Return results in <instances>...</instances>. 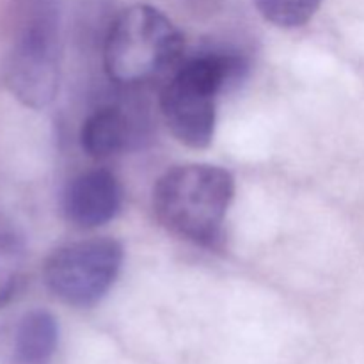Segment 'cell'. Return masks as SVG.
I'll return each mask as SVG.
<instances>
[{
	"label": "cell",
	"mask_w": 364,
	"mask_h": 364,
	"mask_svg": "<svg viewBox=\"0 0 364 364\" xmlns=\"http://www.w3.org/2000/svg\"><path fill=\"white\" fill-rule=\"evenodd\" d=\"M247 60L233 52H203L183 59L167 77L160 92V110L171 134L192 149L212 144L217 124V100L242 80Z\"/></svg>",
	"instance_id": "cell-1"
},
{
	"label": "cell",
	"mask_w": 364,
	"mask_h": 364,
	"mask_svg": "<svg viewBox=\"0 0 364 364\" xmlns=\"http://www.w3.org/2000/svg\"><path fill=\"white\" fill-rule=\"evenodd\" d=\"M235 198L230 171L210 164L176 166L153 188L156 220L176 237L213 247Z\"/></svg>",
	"instance_id": "cell-2"
},
{
	"label": "cell",
	"mask_w": 364,
	"mask_h": 364,
	"mask_svg": "<svg viewBox=\"0 0 364 364\" xmlns=\"http://www.w3.org/2000/svg\"><path fill=\"white\" fill-rule=\"evenodd\" d=\"M180 28L156 7L135 4L121 11L105 38V71L121 85L167 80L183 60Z\"/></svg>",
	"instance_id": "cell-3"
},
{
	"label": "cell",
	"mask_w": 364,
	"mask_h": 364,
	"mask_svg": "<svg viewBox=\"0 0 364 364\" xmlns=\"http://www.w3.org/2000/svg\"><path fill=\"white\" fill-rule=\"evenodd\" d=\"M11 95L31 109H45L60 84V41L53 0H28L27 13L4 63Z\"/></svg>",
	"instance_id": "cell-4"
},
{
	"label": "cell",
	"mask_w": 364,
	"mask_h": 364,
	"mask_svg": "<svg viewBox=\"0 0 364 364\" xmlns=\"http://www.w3.org/2000/svg\"><path fill=\"white\" fill-rule=\"evenodd\" d=\"M123 245L114 238H89L59 247L43 267L45 284L59 301L73 308L98 304L117 281Z\"/></svg>",
	"instance_id": "cell-5"
},
{
	"label": "cell",
	"mask_w": 364,
	"mask_h": 364,
	"mask_svg": "<svg viewBox=\"0 0 364 364\" xmlns=\"http://www.w3.org/2000/svg\"><path fill=\"white\" fill-rule=\"evenodd\" d=\"M123 206V187L116 174L91 169L68 181L63 192V213L80 230H95L117 217Z\"/></svg>",
	"instance_id": "cell-6"
},
{
	"label": "cell",
	"mask_w": 364,
	"mask_h": 364,
	"mask_svg": "<svg viewBox=\"0 0 364 364\" xmlns=\"http://www.w3.org/2000/svg\"><path fill=\"white\" fill-rule=\"evenodd\" d=\"M59 347V323L46 309L25 313L14 329L9 364H52Z\"/></svg>",
	"instance_id": "cell-7"
},
{
	"label": "cell",
	"mask_w": 364,
	"mask_h": 364,
	"mask_svg": "<svg viewBox=\"0 0 364 364\" xmlns=\"http://www.w3.org/2000/svg\"><path fill=\"white\" fill-rule=\"evenodd\" d=\"M135 139L134 124L119 107H102L84 121L80 130L82 149L91 159H110L128 149Z\"/></svg>",
	"instance_id": "cell-8"
},
{
	"label": "cell",
	"mask_w": 364,
	"mask_h": 364,
	"mask_svg": "<svg viewBox=\"0 0 364 364\" xmlns=\"http://www.w3.org/2000/svg\"><path fill=\"white\" fill-rule=\"evenodd\" d=\"M25 270V245L13 224L0 217V308L16 294Z\"/></svg>",
	"instance_id": "cell-9"
},
{
	"label": "cell",
	"mask_w": 364,
	"mask_h": 364,
	"mask_svg": "<svg viewBox=\"0 0 364 364\" xmlns=\"http://www.w3.org/2000/svg\"><path fill=\"white\" fill-rule=\"evenodd\" d=\"M267 21L281 28H297L308 23L322 0H255Z\"/></svg>",
	"instance_id": "cell-10"
}]
</instances>
